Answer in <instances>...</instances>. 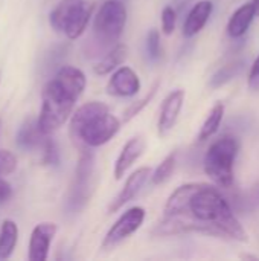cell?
<instances>
[{"label":"cell","mask_w":259,"mask_h":261,"mask_svg":"<svg viewBox=\"0 0 259 261\" xmlns=\"http://www.w3.org/2000/svg\"><path fill=\"white\" fill-rule=\"evenodd\" d=\"M154 236L203 234L246 243L247 232L221 191L209 184H185L168 197Z\"/></svg>","instance_id":"obj_1"},{"label":"cell","mask_w":259,"mask_h":261,"mask_svg":"<svg viewBox=\"0 0 259 261\" xmlns=\"http://www.w3.org/2000/svg\"><path fill=\"white\" fill-rule=\"evenodd\" d=\"M85 86V73L75 66H63L44 86L41 109L37 119L40 128L46 135H52L69 121Z\"/></svg>","instance_id":"obj_2"},{"label":"cell","mask_w":259,"mask_h":261,"mask_svg":"<svg viewBox=\"0 0 259 261\" xmlns=\"http://www.w3.org/2000/svg\"><path fill=\"white\" fill-rule=\"evenodd\" d=\"M121 125L122 121L110 112L105 102L90 101L72 113L70 136L81 148H96L110 142L121 130Z\"/></svg>","instance_id":"obj_3"},{"label":"cell","mask_w":259,"mask_h":261,"mask_svg":"<svg viewBox=\"0 0 259 261\" xmlns=\"http://www.w3.org/2000/svg\"><path fill=\"white\" fill-rule=\"evenodd\" d=\"M240 153V141L234 135H224L214 141L203 161L206 176L223 190H229L235 180V161Z\"/></svg>","instance_id":"obj_4"},{"label":"cell","mask_w":259,"mask_h":261,"mask_svg":"<svg viewBox=\"0 0 259 261\" xmlns=\"http://www.w3.org/2000/svg\"><path fill=\"white\" fill-rule=\"evenodd\" d=\"M127 8L119 0H105L93 18V34L104 46L119 43L127 24Z\"/></svg>","instance_id":"obj_5"},{"label":"cell","mask_w":259,"mask_h":261,"mask_svg":"<svg viewBox=\"0 0 259 261\" xmlns=\"http://www.w3.org/2000/svg\"><path fill=\"white\" fill-rule=\"evenodd\" d=\"M143 220H145V210L142 206H133L127 210L107 231L101 248L104 251H110L116 248L130 236H133L136 231H139L140 226L143 225Z\"/></svg>","instance_id":"obj_6"},{"label":"cell","mask_w":259,"mask_h":261,"mask_svg":"<svg viewBox=\"0 0 259 261\" xmlns=\"http://www.w3.org/2000/svg\"><path fill=\"white\" fill-rule=\"evenodd\" d=\"M148 179H151V170L148 167H140L136 171H133L127 177V180H125L124 187L121 188V191L110 202L107 213L113 214V213H118L119 210H122L128 202H131L140 193V190L145 187Z\"/></svg>","instance_id":"obj_7"},{"label":"cell","mask_w":259,"mask_h":261,"mask_svg":"<svg viewBox=\"0 0 259 261\" xmlns=\"http://www.w3.org/2000/svg\"><path fill=\"white\" fill-rule=\"evenodd\" d=\"M142 83L139 75L128 66H119L107 83V93L119 98H130L140 92Z\"/></svg>","instance_id":"obj_8"},{"label":"cell","mask_w":259,"mask_h":261,"mask_svg":"<svg viewBox=\"0 0 259 261\" xmlns=\"http://www.w3.org/2000/svg\"><path fill=\"white\" fill-rule=\"evenodd\" d=\"M58 232V226L52 222L38 223L29 239V252L27 258L31 261H46L49 257V249L53 237Z\"/></svg>","instance_id":"obj_9"},{"label":"cell","mask_w":259,"mask_h":261,"mask_svg":"<svg viewBox=\"0 0 259 261\" xmlns=\"http://www.w3.org/2000/svg\"><path fill=\"white\" fill-rule=\"evenodd\" d=\"M185 90L177 89L172 90L171 93L166 95V98L162 102L160 107V115H159V121H157V132L160 138H165L169 135V132L174 128L179 115L183 109V102H185Z\"/></svg>","instance_id":"obj_10"},{"label":"cell","mask_w":259,"mask_h":261,"mask_svg":"<svg viewBox=\"0 0 259 261\" xmlns=\"http://www.w3.org/2000/svg\"><path fill=\"white\" fill-rule=\"evenodd\" d=\"M145 147H147V142L142 136H134L125 142V145L122 147V150L114 162V179L116 180H121L127 174V171L143 154Z\"/></svg>","instance_id":"obj_11"},{"label":"cell","mask_w":259,"mask_h":261,"mask_svg":"<svg viewBox=\"0 0 259 261\" xmlns=\"http://www.w3.org/2000/svg\"><path fill=\"white\" fill-rule=\"evenodd\" d=\"M93 173V154L89 147L81 148V156L78 161L76 173H75V185H73V197L76 200L85 202L89 199V187Z\"/></svg>","instance_id":"obj_12"},{"label":"cell","mask_w":259,"mask_h":261,"mask_svg":"<svg viewBox=\"0 0 259 261\" xmlns=\"http://www.w3.org/2000/svg\"><path fill=\"white\" fill-rule=\"evenodd\" d=\"M214 11V3L211 0H200L197 2L191 11L188 12L185 23H183V35L186 38H192L197 34L202 32V29L206 26V23L209 21V17L212 15Z\"/></svg>","instance_id":"obj_13"},{"label":"cell","mask_w":259,"mask_h":261,"mask_svg":"<svg viewBox=\"0 0 259 261\" xmlns=\"http://www.w3.org/2000/svg\"><path fill=\"white\" fill-rule=\"evenodd\" d=\"M93 9H95V5L87 0H84L78 5V8L69 17V20L64 26V31H63L69 40H76L85 32V29L90 23V18L93 15Z\"/></svg>","instance_id":"obj_14"},{"label":"cell","mask_w":259,"mask_h":261,"mask_svg":"<svg viewBox=\"0 0 259 261\" xmlns=\"http://www.w3.org/2000/svg\"><path fill=\"white\" fill-rule=\"evenodd\" d=\"M256 17V9L253 2L244 3L234 11L227 21V34L232 38H241L247 34L253 18Z\"/></svg>","instance_id":"obj_15"},{"label":"cell","mask_w":259,"mask_h":261,"mask_svg":"<svg viewBox=\"0 0 259 261\" xmlns=\"http://www.w3.org/2000/svg\"><path fill=\"white\" fill-rule=\"evenodd\" d=\"M50 135H46L40 125H38V119H27L23 122V125L20 127L18 133H17V145L23 150H37V148H43L46 139Z\"/></svg>","instance_id":"obj_16"},{"label":"cell","mask_w":259,"mask_h":261,"mask_svg":"<svg viewBox=\"0 0 259 261\" xmlns=\"http://www.w3.org/2000/svg\"><path fill=\"white\" fill-rule=\"evenodd\" d=\"M127 57H128V46L125 43H118L93 66V72L99 76L108 75L114 72L127 60Z\"/></svg>","instance_id":"obj_17"},{"label":"cell","mask_w":259,"mask_h":261,"mask_svg":"<svg viewBox=\"0 0 259 261\" xmlns=\"http://www.w3.org/2000/svg\"><path fill=\"white\" fill-rule=\"evenodd\" d=\"M224 110H226V107L221 101H217L212 106V109L209 110V113H208L200 132H198V141L200 142L211 139L218 132V128L223 122V118H224Z\"/></svg>","instance_id":"obj_18"},{"label":"cell","mask_w":259,"mask_h":261,"mask_svg":"<svg viewBox=\"0 0 259 261\" xmlns=\"http://www.w3.org/2000/svg\"><path fill=\"white\" fill-rule=\"evenodd\" d=\"M81 2L84 0H60L49 14V23L52 29L56 32H63L69 17L72 15V12L78 8Z\"/></svg>","instance_id":"obj_19"},{"label":"cell","mask_w":259,"mask_h":261,"mask_svg":"<svg viewBox=\"0 0 259 261\" xmlns=\"http://www.w3.org/2000/svg\"><path fill=\"white\" fill-rule=\"evenodd\" d=\"M18 240V228L14 220H3L0 229V260L12 255Z\"/></svg>","instance_id":"obj_20"},{"label":"cell","mask_w":259,"mask_h":261,"mask_svg":"<svg viewBox=\"0 0 259 261\" xmlns=\"http://www.w3.org/2000/svg\"><path fill=\"white\" fill-rule=\"evenodd\" d=\"M176 162H177V153L171 151L162 162L160 165L151 173V182L153 185H162L168 182L176 170Z\"/></svg>","instance_id":"obj_21"},{"label":"cell","mask_w":259,"mask_h":261,"mask_svg":"<svg viewBox=\"0 0 259 261\" xmlns=\"http://www.w3.org/2000/svg\"><path fill=\"white\" fill-rule=\"evenodd\" d=\"M159 87H160V81H156L154 84H153V87L150 89V92L145 95V96H142L140 99H137V101H134V102H131L125 110H124V116H122V122L124 124H127V122H130L131 119H134L150 102H151V99L156 96V93H157V90H159Z\"/></svg>","instance_id":"obj_22"},{"label":"cell","mask_w":259,"mask_h":261,"mask_svg":"<svg viewBox=\"0 0 259 261\" xmlns=\"http://www.w3.org/2000/svg\"><path fill=\"white\" fill-rule=\"evenodd\" d=\"M243 66H244L243 61H235V63H231V64L223 66V67L212 76V80H211V87L217 89V87H220V86L229 83L231 80H234L237 75L241 73Z\"/></svg>","instance_id":"obj_23"},{"label":"cell","mask_w":259,"mask_h":261,"mask_svg":"<svg viewBox=\"0 0 259 261\" xmlns=\"http://www.w3.org/2000/svg\"><path fill=\"white\" fill-rule=\"evenodd\" d=\"M176 21H177V14L172 6H165L162 9V32L165 35H172L176 29Z\"/></svg>","instance_id":"obj_24"},{"label":"cell","mask_w":259,"mask_h":261,"mask_svg":"<svg viewBox=\"0 0 259 261\" xmlns=\"http://www.w3.org/2000/svg\"><path fill=\"white\" fill-rule=\"evenodd\" d=\"M147 50L153 60L160 58L162 55V46H160V34L157 29H151L147 37Z\"/></svg>","instance_id":"obj_25"},{"label":"cell","mask_w":259,"mask_h":261,"mask_svg":"<svg viewBox=\"0 0 259 261\" xmlns=\"http://www.w3.org/2000/svg\"><path fill=\"white\" fill-rule=\"evenodd\" d=\"M41 154H43L44 165H56L58 164V150H56V145L52 141V138L46 139V142L41 148Z\"/></svg>","instance_id":"obj_26"},{"label":"cell","mask_w":259,"mask_h":261,"mask_svg":"<svg viewBox=\"0 0 259 261\" xmlns=\"http://www.w3.org/2000/svg\"><path fill=\"white\" fill-rule=\"evenodd\" d=\"M17 168V158L8 151V150H0V176L11 174Z\"/></svg>","instance_id":"obj_27"},{"label":"cell","mask_w":259,"mask_h":261,"mask_svg":"<svg viewBox=\"0 0 259 261\" xmlns=\"http://www.w3.org/2000/svg\"><path fill=\"white\" fill-rule=\"evenodd\" d=\"M243 203L244 206H247L249 210H258L259 208V180L256 184H253L249 191L244 194V199H243Z\"/></svg>","instance_id":"obj_28"},{"label":"cell","mask_w":259,"mask_h":261,"mask_svg":"<svg viewBox=\"0 0 259 261\" xmlns=\"http://www.w3.org/2000/svg\"><path fill=\"white\" fill-rule=\"evenodd\" d=\"M247 81H249V86L252 89H259V55L255 58V61L252 63L250 66V70H249V76H247Z\"/></svg>","instance_id":"obj_29"},{"label":"cell","mask_w":259,"mask_h":261,"mask_svg":"<svg viewBox=\"0 0 259 261\" xmlns=\"http://www.w3.org/2000/svg\"><path fill=\"white\" fill-rule=\"evenodd\" d=\"M11 196H12V188H11V185H9L6 180L0 179V205L5 203V202H8V200L11 199Z\"/></svg>","instance_id":"obj_30"},{"label":"cell","mask_w":259,"mask_h":261,"mask_svg":"<svg viewBox=\"0 0 259 261\" xmlns=\"http://www.w3.org/2000/svg\"><path fill=\"white\" fill-rule=\"evenodd\" d=\"M253 5H255V9H256V15L259 17V0H253Z\"/></svg>","instance_id":"obj_31"}]
</instances>
